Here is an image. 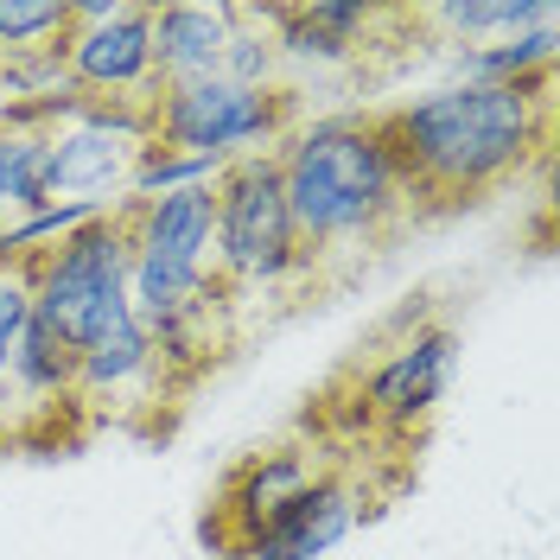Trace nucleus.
<instances>
[{"instance_id":"nucleus-6","label":"nucleus","mask_w":560,"mask_h":560,"mask_svg":"<svg viewBox=\"0 0 560 560\" xmlns=\"http://www.w3.org/2000/svg\"><path fill=\"white\" fill-rule=\"evenodd\" d=\"M153 147L147 135V108L128 103H83L51 128V198L58 205H90L103 217H121L135 205V173L140 153Z\"/></svg>"},{"instance_id":"nucleus-12","label":"nucleus","mask_w":560,"mask_h":560,"mask_svg":"<svg viewBox=\"0 0 560 560\" xmlns=\"http://www.w3.org/2000/svg\"><path fill=\"white\" fill-rule=\"evenodd\" d=\"M236 26L230 0H166L147 20V45H153V90H185L223 70V45Z\"/></svg>"},{"instance_id":"nucleus-8","label":"nucleus","mask_w":560,"mask_h":560,"mask_svg":"<svg viewBox=\"0 0 560 560\" xmlns=\"http://www.w3.org/2000/svg\"><path fill=\"white\" fill-rule=\"evenodd\" d=\"M363 523V497L350 478L325 471L306 490H293L280 510H268L261 523L230 541L236 560H325L338 541H350Z\"/></svg>"},{"instance_id":"nucleus-3","label":"nucleus","mask_w":560,"mask_h":560,"mask_svg":"<svg viewBox=\"0 0 560 560\" xmlns=\"http://www.w3.org/2000/svg\"><path fill=\"white\" fill-rule=\"evenodd\" d=\"M210 198H217L210 268H217V287L230 293V306L248 300V293H293V287H306L318 275V261L293 236L275 153L223 166L217 185H210Z\"/></svg>"},{"instance_id":"nucleus-19","label":"nucleus","mask_w":560,"mask_h":560,"mask_svg":"<svg viewBox=\"0 0 560 560\" xmlns=\"http://www.w3.org/2000/svg\"><path fill=\"white\" fill-rule=\"evenodd\" d=\"M223 166H210L198 153H173V147H147L140 153V173H135V205L147 198H166V191H198V185H217Z\"/></svg>"},{"instance_id":"nucleus-18","label":"nucleus","mask_w":560,"mask_h":560,"mask_svg":"<svg viewBox=\"0 0 560 560\" xmlns=\"http://www.w3.org/2000/svg\"><path fill=\"white\" fill-rule=\"evenodd\" d=\"M70 26V0H0V65L58 45Z\"/></svg>"},{"instance_id":"nucleus-17","label":"nucleus","mask_w":560,"mask_h":560,"mask_svg":"<svg viewBox=\"0 0 560 560\" xmlns=\"http://www.w3.org/2000/svg\"><path fill=\"white\" fill-rule=\"evenodd\" d=\"M230 83L243 90H287L280 83V51H275V33H268V13L261 7H236V26H230V45H223V70Z\"/></svg>"},{"instance_id":"nucleus-13","label":"nucleus","mask_w":560,"mask_h":560,"mask_svg":"<svg viewBox=\"0 0 560 560\" xmlns=\"http://www.w3.org/2000/svg\"><path fill=\"white\" fill-rule=\"evenodd\" d=\"M313 478H325V465L318 458H306L300 446H275V453H255L230 478V490H223V541H236V535H248V528L261 523L268 510H280L293 490H306Z\"/></svg>"},{"instance_id":"nucleus-11","label":"nucleus","mask_w":560,"mask_h":560,"mask_svg":"<svg viewBox=\"0 0 560 560\" xmlns=\"http://www.w3.org/2000/svg\"><path fill=\"white\" fill-rule=\"evenodd\" d=\"M77 408V350L33 318L20 331V345L7 357V388H0V433H38L51 420Z\"/></svg>"},{"instance_id":"nucleus-15","label":"nucleus","mask_w":560,"mask_h":560,"mask_svg":"<svg viewBox=\"0 0 560 560\" xmlns=\"http://www.w3.org/2000/svg\"><path fill=\"white\" fill-rule=\"evenodd\" d=\"M420 20L440 26L453 51H478V45H497V38L535 33V26H560L555 0H446V7H427Z\"/></svg>"},{"instance_id":"nucleus-16","label":"nucleus","mask_w":560,"mask_h":560,"mask_svg":"<svg viewBox=\"0 0 560 560\" xmlns=\"http://www.w3.org/2000/svg\"><path fill=\"white\" fill-rule=\"evenodd\" d=\"M560 51V26H535V33L497 38L478 51H453V77L458 83H497V90H528V83H548Z\"/></svg>"},{"instance_id":"nucleus-7","label":"nucleus","mask_w":560,"mask_h":560,"mask_svg":"<svg viewBox=\"0 0 560 560\" xmlns=\"http://www.w3.org/2000/svg\"><path fill=\"white\" fill-rule=\"evenodd\" d=\"M147 20H153V7H140V0H70V26H65L70 90L128 108L153 103L160 90H153Z\"/></svg>"},{"instance_id":"nucleus-20","label":"nucleus","mask_w":560,"mask_h":560,"mask_svg":"<svg viewBox=\"0 0 560 560\" xmlns=\"http://www.w3.org/2000/svg\"><path fill=\"white\" fill-rule=\"evenodd\" d=\"M26 325H33V268L0 261V388H7V357H13Z\"/></svg>"},{"instance_id":"nucleus-21","label":"nucleus","mask_w":560,"mask_h":560,"mask_svg":"<svg viewBox=\"0 0 560 560\" xmlns=\"http://www.w3.org/2000/svg\"><path fill=\"white\" fill-rule=\"evenodd\" d=\"M313 26H325V33H338L350 45V51H363V38L383 26L388 13H376V7H350V0H313V7H300Z\"/></svg>"},{"instance_id":"nucleus-9","label":"nucleus","mask_w":560,"mask_h":560,"mask_svg":"<svg viewBox=\"0 0 560 560\" xmlns=\"http://www.w3.org/2000/svg\"><path fill=\"white\" fill-rule=\"evenodd\" d=\"M173 388L178 383L166 376V363H160L140 318H128V325H115V331L77 350V408H90V415H115V420L147 415Z\"/></svg>"},{"instance_id":"nucleus-4","label":"nucleus","mask_w":560,"mask_h":560,"mask_svg":"<svg viewBox=\"0 0 560 560\" xmlns=\"http://www.w3.org/2000/svg\"><path fill=\"white\" fill-rule=\"evenodd\" d=\"M33 268V318H45L70 350H83L90 338H103L115 325H128V223L121 217H96L77 236H65L58 248H45L26 261Z\"/></svg>"},{"instance_id":"nucleus-1","label":"nucleus","mask_w":560,"mask_h":560,"mask_svg":"<svg viewBox=\"0 0 560 560\" xmlns=\"http://www.w3.org/2000/svg\"><path fill=\"white\" fill-rule=\"evenodd\" d=\"M408 198L465 205L490 185L516 178L548 147V83L497 90V83H446L415 103L376 115Z\"/></svg>"},{"instance_id":"nucleus-14","label":"nucleus","mask_w":560,"mask_h":560,"mask_svg":"<svg viewBox=\"0 0 560 560\" xmlns=\"http://www.w3.org/2000/svg\"><path fill=\"white\" fill-rule=\"evenodd\" d=\"M51 198V128L0 108V223H20Z\"/></svg>"},{"instance_id":"nucleus-2","label":"nucleus","mask_w":560,"mask_h":560,"mask_svg":"<svg viewBox=\"0 0 560 560\" xmlns=\"http://www.w3.org/2000/svg\"><path fill=\"white\" fill-rule=\"evenodd\" d=\"M275 166L293 236L313 261L370 255L415 205L376 115H318L280 140Z\"/></svg>"},{"instance_id":"nucleus-5","label":"nucleus","mask_w":560,"mask_h":560,"mask_svg":"<svg viewBox=\"0 0 560 560\" xmlns=\"http://www.w3.org/2000/svg\"><path fill=\"white\" fill-rule=\"evenodd\" d=\"M153 147L198 153L210 166H236L255 153H275L293 135V96L287 90H243L230 77H205L185 90H160L147 103Z\"/></svg>"},{"instance_id":"nucleus-10","label":"nucleus","mask_w":560,"mask_h":560,"mask_svg":"<svg viewBox=\"0 0 560 560\" xmlns=\"http://www.w3.org/2000/svg\"><path fill=\"white\" fill-rule=\"evenodd\" d=\"M458 338L453 325H415L395 350H383L363 376V415L383 427H420L440 408V395L453 383Z\"/></svg>"}]
</instances>
